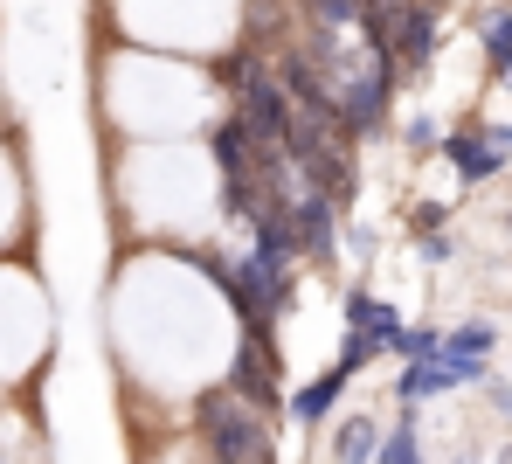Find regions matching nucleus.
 <instances>
[{"label": "nucleus", "mask_w": 512, "mask_h": 464, "mask_svg": "<svg viewBox=\"0 0 512 464\" xmlns=\"http://www.w3.org/2000/svg\"><path fill=\"white\" fill-rule=\"evenodd\" d=\"M436 347H443V326H409L402 347H395V361H436Z\"/></svg>", "instance_id": "9d476101"}, {"label": "nucleus", "mask_w": 512, "mask_h": 464, "mask_svg": "<svg viewBox=\"0 0 512 464\" xmlns=\"http://www.w3.org/2000/svg\"><path fill=\"white\" fill-rule=\"evenodd\" d=\"M499 84H506V97H512V63H506V70H499Z\"/></svg>", "instance_id": "dca6fc26"}, {"label": "nucleus", "mask_w": 512, "mask_h": 464, "mask_svg": "<svg viewBox=\"0 0 512 464\" xmlns=\"http://www.w3.org/2000/svg\"><path fill=\"white\" fill-rule=\"evenodd\" d=\"M443 354L492 361V354H499V319H457V326H443Z\"/></svg>", "instance_id": "6e6552de"}, {"label": "nucleus", "mask_w": 512, "mask_h": 464, "mask_svg": "<svg viewBox=\"0 0 512 464\" xmlns=\"http://www.w3.org/2000/svg\"><path fill=\"white\" fill-rule=\"evenodd\" d=\"M492 139H499V146H506V153H512V125H506V118H499V125H492Z\"/></svg>", "instance_id": "4468645a"}, {"label": "nucleus", "mask_w": 512, "mask_h": 464, "mask_svg": "<svg viewBox=\"0 0 512 464\" xmlns=\"http://www.w3.org/2000/svg\"><path fill=\"white\" fill-rule=\"evenodd\" d=\"M402 146H416V153H429V146H443V125H436V118H423V111H416V118H409V125H402Z\"/></svg>", "instance_id": "f8f14e48"}, {"label": "nucleus", "mask_w": 512, "mask_h": 464, "mask_svg": "<svg viewBox=\"0 0 512 464\" xmlns=\"http://www.w3.org/2000/svg\"><path fill=\"white\" fill-rule=\"evenodd\" d=\"M381 437H388L381 416L346 409L340 423H333V437H326V464H374V458H381Z\"/></svg>", "instance_id": "423d86ee"}, {"label": "nucleus", "mask_w": 512, "mask_h": 464, "mask_svg": "<svg viewBox=\"0 0 512 464\" xmlns=\"http://www.w3.org/2000/svg\"><path fill=\"white\" fill-rule=\"evenodd\" d=\"M374 464H429L423 458V402H402V409H395V423H388Z\"/></svg>", "instance_id": "0eeeda50"}, {"label": "nucleus", "mask_w": 512, "mask_h": 464, "mask_svg": "<svg viewBox=\"0 0 512 464\" xmlns=\"http://www.w3.org/2000/svg\"><path fill=\"white\" fill-rule=\"evenodd\" d=\"M346 388H353L346 368H326V374H312V381H298V388L284 395V423H291V430H326V423L340 416Z\"/></svg>", "instance_id": "20e7f679"}, {"label": "nucleus", "mask_w": 512, "mask_h": 464, "mask_svg": "<svg viewBox=\"0 0 512 464\" xmlns=\"http://www.w3.org/2000/svg\"><path fill=\"white\" fill-rule=\"evenodd\" d=\"M457 257V236H423V264L436 271V264H450Z\"/></svg>", "instance_id": "ddd939ff"}, {"label": "nucleus", "mask_w": 512, "mask_h": 464, "mask_svg": "<svg viewBox=\"0 0 512 464\" xmlns=\"http://www.w3.org/2000/svg\"><path fill=\"white\" fill-rule=\"evenodd\" d=\"M478 395H485V402H492V416H499V423H506L512 430V374H485V388H478Z\"/></svg>", "instance_id": "9b49d317"}, {"label": "nucleus", "mask_w": 512, "mask_h": 464, "mask_svg": "<svg viewBox=\"0 0 512 464\" xmlns=\"http://www.w3.org/2000/svg\"><path fill=\"white\" fill-rule=\"evenodd\" d=\"M436 7H443V0H436Z\"/></svg>", "instance_id": "6ab92c4d"}, {"label": "nucleus", "mask_w": 512, "mask_h": 464, "mask_svg": "<svg viewBox=\"0 0 512 464\" xmlns=\"http://www.w3.org/2000/svg\"><path fill=\"white\" fill-rule=\"evenodd\" d=\"M450 464H478V458H450Z\"/></svg>", "instance_id": "f3484780"}, {"label": "nucleus", "mask_w": 512, "mask_h": 464, "mask_svg": "<svg viewBox=\"0 0 512 464\" xmlns=\"http://www.w3.org/2000/svg\"><path fill=\"white\" fill-rule=\"evenodd\" d=\"M478 49H485L492 77L512 63V7H485V14H478Z\"/></svg>", "instance_id": "1a4fd4ad"}, {"label": "nucleus", "mask_w": 512, "mask_h": 464, "mask_svg": "<svg viewBox=\"0 0 512 464\" xmlns=\"http://www.w3.org/2000/svg\"><path fill=\"white\" fill-rule=\"evenodd\" d=\"M340 319H346V333H367V340H374L388 361H395V347H402V333H409V326H402V312H395L388 298H374L367 284H346Z\"/></svg>", "instance_id": "39448f33"}, {"label": "nucleus", "mask_w": 512, "mask_h": 464, "mask_svg": "<svg viewBox=\"0 0 512 464\" xmlns=\"http://www.w3.org/2000/svg\"><path fill=\"white\" fill-rule=\"evenodd\" d=\"M194 437L208 464H270V409H256L243 388H208L194 402Z\"/></svg>", "instance_id": "f257e3e1"}, {"label": "nucleus", "mask_w": 512, "mask_h": 464, "mask_svg": "<svg viewBox=\"0 0 512 464\" xmlns=\"http://www.w3.org/2000/svg\"><path fill=\"white\" fill-rule=\"evenodd\" d=\"M443 160H450V174L464 187H485V181H499L512 167V153L492 139V125H478V118H464V125H450L443 132V146H436Z\"/></svg>", "instance_id": "7ed1b4c3"}, {"label": "nucleus", "mask_w": 512, "mask_h": 464, "mask_svg": "<svg viewBox=\"0 0 512 464\" xmlns=\"http://www.w3.org/2000/svg\"><path fill=\"white\" fill-rule=\"evenodd\" d=\"M506 229H512V215H506Z\"/></svg>", "instance_id": "a211bd4d"}, {"label": "nucleus", "mask_w": 512, "mask_h": 464, "mask_svg": "<svg viewBox=\"0 0 512 464\" xmlns=\"http://www.w3.org/2000/svg\"><path fill=\"white\" fill-rule=\"evenodd\" d=\"M229 388H243L256 409H284V361H277V340L270 326H243L236 333V354H229Z\"/></svg>", "instance_id": "f03ea898"}, {"label": "nucleus", "mask_w": 512, "mask_h": 464, "mask_svg": "<svg viewBox=\"0 0 512 464\" xmlns=\"http://www.w3.org/2000/svg\"><path fill=\"white\" fill-rule=\"evenodd\" d=\"M499 464H512V437H506V444H499Z\"/></svg>", "instance_id": "2eb2a0df"}]
</instances>
